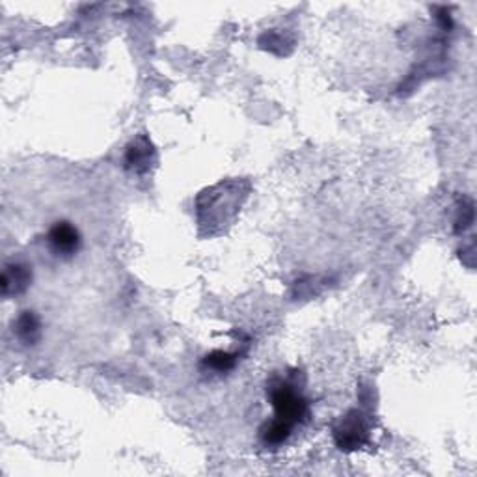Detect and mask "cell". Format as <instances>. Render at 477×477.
I'll return each instance as SVG.
<instances>
[{
	"mask_svg": "<svg viewBox=\"0 0 477 477\" xmlns=\"http://www.w3.org/2000/svg\"><path fill=\"white\" fill-rule=\"evenodd\" d=\"M251 193V179L243 177L222 179L203 189L194 203L200 237L213 239L230 230Z\"/></svg>",
	"mask_w": 477,
	"mask_h": 477,
	"instance_id": "6da1fadb",
	"label": "cell"
},
{
	"mask_svg": "<svg viewBox=\"0 0 477 477\" xmlns=\"http://www.w3.org/2000/svg\"><path fill=\"white\" fill-rule=\"evenodd\" d=\"M267 399L275 410V418L292 425H302L312 416L309 401L304 396V377L300 371L276 373L267 381Z\"/></svg>",
	"mask_w": 477,
	"mask_h": 477,
	"instance_id": "7a4b0ae2",
	"label": "cell"
},
{
	"mask_svg": "<svg viewBox=\"0 0 477 477\" xmlns=\"http://www.w3.org/2000/svg\"><path fill=\"white\" fill-rule=\"evenodd\" d=\"M332 439L340 451L352 453L371 440V418L362 408H350L332 427Z\"/></svg>",
	"mask_w": 477,
	"mask_h": 477,
	"instance_id": "3957f363",
	"label": "cell"
},
{
	"mask_svg": "<svg viewBox=\"0 0 477 477\" xmlns=\"http://www.w3.org/2000/svg\"><path fill=\"white\" fill-rule=\"evenodd\" d=\"M47 244H49V251L56 258L71 259L80 251L82 237H80V232L77 230V226H73L68 220H58L51 226V230L47 234Z\"/></svg>",
	"mask_w": 477,
	"mask_h": 477,
	"instance_id": "277c9868",
	"label": "cell"
},
{
	"mask_svg": "<svg viewBox=\"0 0 477 477\" xmlns=\"http://www.w3.org/2000/svg\"><path fill=\"white\" fill-rule=\"evenodd\" d=\"M155 162H157V150L152 138L146 133L136 135L126 148V157H123L126 169L136 176H144L153 169Z\"/></svg>",
	"mask_w": 477,
	"mask_h": 477,
	"instance_id": "5b68a950",
	"label": "cell"
},
{
	"mask_svg": "<svg viewBox=\"0 0 477 477\" xmlns=\"http://www.w3.org/2000/svg\"><path fill=\"white\" fill-rule=\"evenodd\" d=\"M32 285V267L21 261H12L4 265L3 276H0V292L4 299L19 297L27 293Z\"/></svg>",
	"mask_w": 477,
	"mask_h": 477,
	"instance_id": "8992f818",
	"label": "cell"
},
{
	"mask_svg": "<svg viewBox=\"0 0 477 477\" xmlns=\"http://www.w3.org/2000/svg\"><path fill=\"white\" fill-rule=\"evenodd\" d=\"M13 336L27 347H34L41 340V321L32 309H25L13 319Z\"/></svg>",
	"mask_w": 477,
	"mask_h": 477,
	"instance_id": "52a82bcc",
	"label": "cell"
},
{
	"mask_svg": "<svg viewBox=\"0 0 477 477\" xmlns=\"http://www.w3.org/2000/svg\"><path fill=\"white\" fill-rule=\"evenodd\" d=\"M293 429L295 425L287 424L280 418H273L265 422L261 427H259V442L263 444V448H282L289 442V439L293 437Z\"/></svg>",
	"mask_w": 477,
	"mask_h": 477,
	"instance_id": "ba28073f",
	"label": "cell"
},
{
	"mask_svg": "<svg viewBox=\"0 0 477 477\" xmlns=\"http://www.w3.org/2000/svg\"><path fill=\"white\" fill-rule=\"evenodd\" d=\"M244 355L243 350H213L210 355H205L200 362V367L203 371H211L217 373V375H226V373H230L237 367L241 357Z\"/></svg>",
	"mask_w": 477,
	"mask_h": 477,
	"instance_id": "9c48e42d",
	"label": "cell"
},
{
	"mask_svg": "<svg viewBox=\"0 0 477 477\" xmlns=\"http://www.w3.org/2000/svg\"><path fill=\"white\" fill-rule=\"evenodd\" d=\"M473 222V203L470 200H463L457 207V218H455V232L461 234Z\"/></svg>",
	"mask_w": 477,
	"mask_h": 477,
	"instance_id": "30bf717a",
	"label": "cell"
}]
</instances>
